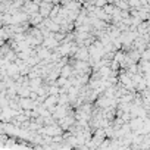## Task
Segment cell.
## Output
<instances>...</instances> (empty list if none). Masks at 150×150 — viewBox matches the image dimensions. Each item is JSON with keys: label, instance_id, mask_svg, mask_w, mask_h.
<instances>
[{"label": "cell", "instance_id": "cell-1", "mask_svg": "<svg viewBox=\"0 0 150 150\" xmlns=\"http://www.w3.org/2000/svg\"><path fill=\"white\" fill-rule=\"evenodd\" d=\"M44 2H46V3H50V2H52V0H44Z\"/></svg>", "mask_w": 150, "mask_h": 150}]
</instances>
